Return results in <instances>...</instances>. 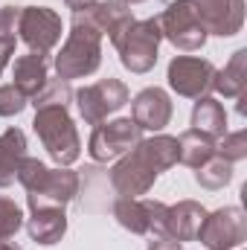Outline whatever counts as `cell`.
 I'll return each instance as SVG.
<instances>
[{
    "instance_id": "obj_21",
    "label": "cell",
    "mask_w": 247,
    "mask_h": 250,
    "mask_svg": "<svg viewBox=\"0 0 247 250\" xmlns=\"http://www.w3.org/2000/svg\"><path fill=\"white\" fill-rule=\"evenodd\" d=\"M247 84V50H236L233 59L224 64V70H215L212 90L224 99H239Z\"/></svg>"
},
{
    "instance_id": "obj_14",
    "label": "cell",
    "mask_w": 247,
    "mask_h": 250,
    "mask_svg": "<svg viewBox=\"0 0 247 250\" xmlns=\"http://www.w3.org/2000/svg\"><path fill=\"white\" fill-rule=\"evenodd\" d=\"M172 114L175 105L163 87H145L131 102V120L137 123L140 131H163L172 123Z\"/></svg>"
},
{
    "instance_id": "obj_20",
    "label": "cell",
    "mask_w": 247,
    "mask_h": 250,
    "mask_svg": "<svg viewBox=\"0 0 247 250\" xmlns=\"http://www.w3.org/2000/svg\"><path fill=\"white\" fill-rule=\"evenodd\" d=\"M192 128L212 137V140H221L227 134V111L218 99L212 96H201L195 99V108H192Z\"/></svg>"
},
{
    "instance_id": "obj_19",
    "label": "cell",
    "mask_w": 247,
    "mask_h": 250,
    "mask_svg": "<svg viewBox=\"0 0 247 250\" xmlns=\"http://www.w3.org/2000/svg\"><path fill=\"white\" fill-rule=\"evenodd\" d=\"M23 157H26V134L21 128H6L0 134V189L15 184Z\"/></svg>"
},
{
    "instance_id": "obj_34",
    "label": "cell",
    "mask_w": 247,
    "mask_h": 250,
    "mask_svg": "<svg viewBox=\"0 0 247 250\" xmlns=\"http://www.w3.org/2000/svg\"><path fill=\"white\" fill-rule=\"evenodd\" d=\"M236 250H242V248H236Z\"/></svg>"
},
{
    "instance_id": "obj_31",
    "label": "cell",
    "mask_w": 247,
    "mask_h": 250,
    "mask_svg": "<svg viewBox=\"0 0 247 250\" xmlns=\"http://www.w3.org/2000/svg\"><path fill=\"white\" fill-rule=\"evenodd\" d=\"M67 3V9H73V12H82V9H90L96 0H64Z\"/></svg>"
},
{
    "instance_id": "obj_26",
    "label": "cell",
    "mask_w": 247,
    "mask_h": 250,
    "mask_svg": "<svg viewBox=\"0 0 247 250\" xmlns=\"http://www.w3.org/2000/svg\"><path fill=\"white\" fill-rule=\"evenodd\" d=\"M21 227H23V212H21V207H18L12 198L0 195V239H12Z\"/></svg>"
},
{
    "instance_id": "obj_10",
    "label": "cell",
    "mask_w": 247,
    "mask_h": 250,
    "mask_svg": "<svg viewBox=\"0 0 247 250\" xmlns=\"http://www.w3.org/2000/svg\"><path fill=\"white\" fill-rule=\"evenodd\" d=\"M62 15L47 6H21V21H18V38L29 47V53H44L62 41Z\"/></svg>"
},
{
    "instance_id": "obj_9",
    "label": "cell",
    "mask_w": 247,
    "mask_h": 250,
    "mask_svg": "<svg viewBox=\"0 0 247 250\" xmlns=\"http://www.w3.org/2000/svg\"><path fill=\"white\" fill-rule=\"evenodd\" d=\"M198 242L206 250H236L247 242V218L239 207H221L215 212H206Z\"/></svg>"
},
{
    "instance_id": "obj_22",
    "label": "cell",
    "mask_w": 247,
    "mask_h": 250,
    "mask_svg": "<svg viewBox=\"0 0 247 250\" xmlns=\"http://www.w3.org/2000/svg\"><path fill=\"white\" fill-rule=\"evenodd\" d=\"M209 157H215V140L212 137H206L195 128H189L178 137V160L186 163L189 169L204 166Z\"/></svg>"
},
{
    "instance_id": "obj_28",
    "label": "cell",
    "mask_w": 247,
    "mask_h": 250,
    "mask_svg": "<svg viewBox=\"0 0 247 250\" xmlns=\"http://www.w3.org/2000/svg\"><path fill=\"white\" fill-rule=\"evenodd\" d=\"M18 21H21V6L0 9V41H18Z\"/></svg>"
},
{
    "instance_id": "obj_5",
    "label": "cell",
    "mask_w": 247,
    "mask_h": 250,
    "mask_svg": "<svg viewBox=\"0 0 247 250\" xmlns=\"http://www.w3.org/2000/svg\"><path fill=\"white\" fill-rule=\"evenodd\" d=\"M157 23L160 35L181 53H195L206 44V26L201 21L195 0H172L157 18Z\"/></svg>"
},
{
    "instance_id": "obj_7",
    "label": "cell",
    "mask_w": 247,
    "mask_h": 250,
    "mask_svg": "<svg viewBox=\"0 0 247 250\" xmlns=\"http://www.w3.org/2000/svg\"><path fill=\"white\" fill-rule=\"evenodd\" d=\"M166 215H169V204L163 201H145V198L114 201L117 224L134 236H166Z\"/></svg>"
},
{
    "instance_id": "obj_3",
    "label": "cell",
    "mask_w": 247,
    "mask_h": 250,
    "mask_svg": "<svg viewBox=\"0 0 247 250\" xmlns=\"http://www.w3.org/2000/svg\"><path fill=\"white\" fill-rule=\"evenodd\" d=\"M32 131L38 134L41 146L47 148V154H50L59 166H70V163L79 160V154H82V140H79V131H76L73 117H70L67 108H62V105L35 108Z\"/></svg>"
},
{
    "instance_id": "obj_24",
    "label": "cell",
    "mask_w": 247,
    "mask_h": 250,
    "mask_svg": "<svg viewBox=\"0 0 247 250\" xmlns=\"http://www.w3.org/2000/svg\"><path fill=\"white\" fill-rule=\"evenodd\" d=\"M29 102H32L35 108H53V105L70 108V102H73V87H70V82L50 79V82L44 84V90H41L38 96H32Z\"/></svg>"
},
{
    "instance_id": "obj_16",
    "label": "cell",
    "mask_w": 247,
    "mask_h": 250,
    "mask_svg": "<svg viewBox=\"0 0 247 250\" xmlns=\"http://www.w3.org/2000/svg\"><path fill=\"white\" fill-rule=\"evenodd\" d=\"M12 84L26 96H38L44 90V84L50 82V59L44 53H26V56H18L12 64Z\"/></svg>"
},
{
    "instance_id": "obj_4",
    "label": "cell",
    "mask_w": 247,
    "mask_h": 250,
    "mask_svg": "<svg viewBox=\"0 0 247 250\" xmlns=\"http://www.w3.org/2000/svg\"><path fill=\"white\" fill-rule=\"evenodd\" d=\"M160 23L157 18H145V21H134L123 35L114 41V50L120 53V62L128 73H148L157 56H160Z\"/></svg>"
},
{
    "instance_id": "obj_25",
    "label": "cell",
    "mask_w": 247,
    "mask_h": 250,
    "mask_svg": "<svg viewBox=\"0 0 247 250\" xmlns=\"http://www.w3.org/2000/svg\"><path fill=\"white\" fill-rule=\"evenodd\" d=\"M215 154L224 157L227 163H239L247 157V131H233L215 140Z\"/></svg>"
},
{
    "instance_id": "obj_12",
    "label": "cell",
    "mask_w": 247,
    "mask_h": 250,
    "mask_svg": "<svg viewBox=\"0 0 247 250\" xmlns=\"http://www.w3.org/2000/svg\"><path fill=\"white\" fill-rule=\"evenodd\" d=\"M76 195H79V175L70 166H59V169H47L41 184L32 192H26V204H29V209H35V207H67Z\"/></svg>"
},
{
    "instance_id": "obj_29",
    "label": "cell",
    "mask_w": 247,
    "mask_h": 250,
    "mask_svg": "<svg viewBox=\"0 0 247 250\" xmlns=\"http://www.w3.org/2000/svg\"><path fill=\"white\" fill-rule=\"evenodd\" d=\"M145 250H184V242H175L169 236H154Z\"/></svg>"
},
{
    "instance_id": "obj_15",
    "label": "cell",
    "mask_w": 247,
    "mask_h": 250,
    "mask_svg": "<svg viewBox=\"0 0 247 250\" xmlns=\"http://www.w3.org/2000/svg\"><path fill=\"white\" fill-rule=\"evenodd\" d=\"M82 15L99 29V35H108L111 44L123 35L131 23H134L131 6L123 3V0H96L90 9H82Z\"/></svg>"
},
{
    "instance_id": "obj_32",
    "label": "cell",
    "mask_w": 247,
    "mask_h": 250,
    "mask_svg": "<svg viewBox=\"0 0 247 250\" xmlns=\"http://www.w3.org/2000/svg\"><path fill=\"white\" fill-rule=\"evenodd\" d=\"M0 250H21L15 242H9V239H0Z\"/></svg>"
},
{
    "instance_id": "obj_1",
    "label": "cell",
    "mask_w": 247,
    "mask_h": 250,
    "mask_svg": "<svg viewBox=\"0 0 247 250\" xmlns=\"http://www.w3.org/2000/svg\"><path fill=\"white\" fill-rule=\"evenodd\" d=\"M175 163H178V137L154 134L148 140H140L114 163L111 187L117 189L120 198H140Z\"/></svg>"
},
{
    "instance_id": "obj_13",
    "label": "cell",
    "mask_w": 247,
    "mask_h": 250,
    "mask_svg": "<svg viewBox=\"0 0 247 250\" xmlns=\"http://www.w3.org/2000/svg\"><path fill=\"white\" fill-rule=\"evenodd\" d=\"M206 35L233 38L245 26V0H195Z\"/></svg>"
},
{
    "instance_id": "obj_30",
    "label": "cell",
    "mask_w": 247,
    "mask_h": 250,
    "mask_svg": "<svg viewBox=\"0 0 247 250\" xmlns=\"http://www.w3.org/2000/svg\"><path fill=\"white\" fill-rule=\"evenodd\" d=\"M15 44H18V41H0V73L6 70V64L12 62V56H15Z\"/></svg>"
},
{
    "instance_id": "obj_6",
    "label": "cell",
    "mask_w": 247,
    "mask_h": 250,
    "mask_svg": "<svg viewBox=\"0 0 247 250\" xmlns=\"http://www.w3.org/2000/svg\"><path fill=\"white\" fill-rule=\"evenodd\" d=\"M73 102L79 108V117L87 125H99L105 123L111 114H117L120 108H125L131 102V93L125 87V82L108 76V79H99L93 84H84L79 90H73Z\"/></svg>"
},
{
    "instance_id": "obj_2",
    "label": "cell",
    "mask_w": 247,
    "mask_h": 250,
    "mask_svg": "<svg viewBox=\"0 0 247 250\" xmlns=\"http://www.w3.org/2000/svg\"><path fill=\"white\" fill-rule=\"evenodd\" d=\"M102 64V35L99 29L82 15L73 12V23H70V35L62 44L59 56H56V73L62 82L73 79H84L93 76Z\"/></svg>"
},
{
    "instance_id": "obj_11",
    "label": "cell",
    "mask_w": 247,
    "mask_h": 250,
    "mask_svg": "<svg viewBox=\"0 0 247 250\" xmlns=\"http://www.w3.org/2000/svg\"><path fill=\"white\" fill-rule=\"evenodd\" d=\"M169 87L184 99H201L212 93L215 64L198 56H175L169 64Z\"/></svg>"
},
{
    "instance_id": "obj_33",
    "label": "cell",
    "mask_w": 247,
    "mask_h": 250,
    "mask_svg": "<svg viewBox=\"0 0 247 250\" xmlns=\"http://www.w3.org/2000/svg\"><path fill=\"white\" fill-rule=\"evenodd\" d=\"M123 3H128V6H134V3H143V0H123Z\"/></svg>"
},
{
    "instance_id": "obj_18",
    "label": "cell",
    "mask_w": 247,
    "mask_h": 250,
    "mask_svg": "<svg viewBox=\"0 0 247 250\" xmlns=\"http://www.w3.org/2000/svg\"><path fill=\"white\" fill-rule=\"evenodd\" d=\"M204 218H206V209L198 201H178L175 207H169L166 236L175 239V242H195Z\"/></svg>"
},
{
    "instance_id": "obj_17",
    "label": "cell",
    "mask_w": 247,
    "mask_h": 250,
    "mask_svg": "<svg viewBox=\"0 0 247 250\" xmlns=\"http://www.w3.org/2000/svg\"><path fill=\"white\" fill-rule=\"evenodd\" d=\"M26 233L35 245H59L67 233V215H64V207H35L29 209V218H26Z\"/></svg>"
},
{
    "instance_id": "obj_8",
    "label": "cell",
    "mask_w": 247,
    "mask_h": 250,
    "mask_svg": "<svg viewBox=\"0 0 247 250\" xmlns=\"http://www.w3.org/2000/svg\"><path fill=\"white\" fill-rule=\"evenodd\" d=\"M143 140V131L131 117H120L111 123H99L93 128L90 140H87V154L96 163H108V160H120L125 151H131L137 143Z\"/></svg>"
},
{
    "instance_id": "obj_27",
    "label": "cell",
    "mask_w": 247,
    "mask_h": 250,
    "mask_svg": "<svg viewBox=\"0 0 247 250\" xmlns=\"http://www.w3.org/2000/svg\"><path fill=\"white\" fill-rule=\"evenodd\" d=\"M29 99L15 87V84H0V117H18Z\"/></svg>"
},
{
    "instance_id": "obj_23",
    "label": "cell",
    "mask_w": 247,
    "mask_h": 250,
    "mask_svg": "<svg viewBox=\"0 0 247 250\" xmlns=\"http://www.w3.org/2000/svg\"><path fill=\"white\" fill-rule=\"evenodd\" d=\"M233 181V163H227L224 157H209L204 166H198L195 169V184L204 189H224L227 184Z\"/></svg>"
}]
</instances>
